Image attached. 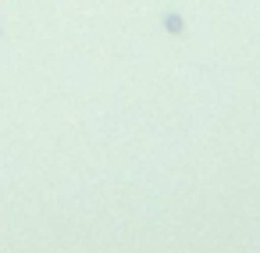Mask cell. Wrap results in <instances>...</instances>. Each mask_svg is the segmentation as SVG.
<instances>
[{"instance_id":"6da1fadb","label":"cell","mask_w":260,"mask_h":253,"mask_svg":"<svg viewBox=\"0 0 260 253\" xmlns=\"http://www.w3.org/2000/svg\"><path fill=\"white\" fill-rule=\"evenodd\" d=\"M164 29H168L171 36H182V33H185V22H182V15L168 11V15H164Z\"/></svg>"}]
</instances>
